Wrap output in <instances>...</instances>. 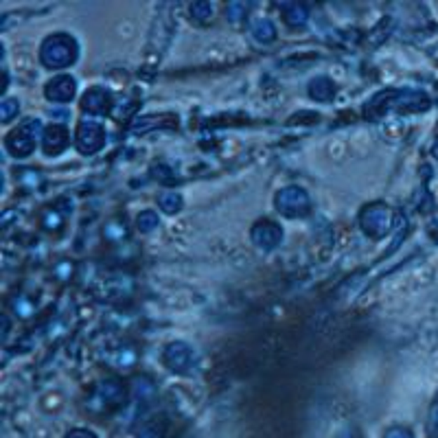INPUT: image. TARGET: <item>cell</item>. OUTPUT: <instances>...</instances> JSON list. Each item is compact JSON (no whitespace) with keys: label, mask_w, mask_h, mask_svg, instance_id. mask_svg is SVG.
<instances>
[{"label":"cell","mask_w":438,"mask_h":438,"mask_svg":"<svg viewBox=\"0 0 438 438\" xmlns=\"http://www.w3.org/2000/svg\"><path fill=\"white\" fill-rule=\"evenodd\" d=\"M77 55H79L77 42L66 33H58L46 38V42L42 44L40 60L48 68H66L70 64H75Z\"/></svg>","instance_id":"cell-1"},{"label":"cell","mask_w":438,"mask_h":438,"mask_svg":"<svg viewBox=\"0 0 438 438\" xmlns=\"http://www.w3.org/2000/svg\"><path fill=\"white\" fill-rule=\"evenodd\" d=\"M38 130H40V123L38 121H25L18 130H13L5 145L7 150L11 152V156L15 158H25L29 156L33 150H35V138H38Z\"/></svg>","instance_id":"cell-2"},{"label":"cell","mask_w":438,"mask_h":438,"mask_svg":"<svg viewBox=\"0 0 438 438\" xmlns=\"http://www.w3.org/2000/svg\"><path fill=\"white\" fill-rule=\"evenodd\" d=\"M277 208L285 217H303L312 208V202H309V195L303 189L289 187L277 195Z\"/></svg>","instance_id":"cell-3"},{"label":"cell","mask_w":438,"mask_h":438,"mask_svg":"<svg viewBox=\"0 0 438 438\" xmlns=\"http://www.w3.org/2000/svg\"><path fill=\"white\" fill-rule=\"evenodd\" d=\"M77 145L84 154H95L105 145L103 127L95 121H81L77 127Z\"/></svg>","instance_id":"cell-4"},{"label":"cell","mask_w":438,"mask_h":438,"mask_svg":"<svg viewBox=\"0 0 438 438\" xmlns=\"http://www.w3.org/2000/svg\"><path fill=\"white\" fill-rule=\"evenodd\" d=\"M361 226L371 237L379 239V237H383L390 228V211L386 206H381V204L371 206L361 217Z\"/></svg>","instance_id":"cell-5"},{"label":"cell","mask_w":438,"mask_h":438,"mask_svg":"<svg viewBox=\"0 0 438 438\" xmlns=\"http://www.w3.org/2000/svg\"><path fill=\"white\" fill-rule=\"evenodd\" d=\"M252 239L254 244H257L259 248L263 250H272V248H277L283 239V230L279 224H274V222H259L257 226L252 228Z\"/></svg>","instance_id":"cell-6"},{"label":"cell","mask_w":438,"mask_h":438,"mask_svg":"<svg viewBox=\"0 0 438 438\" xmlns=\"http://www.w3.org/2000/svg\"><path fill=\"white\" fill-rule=\"evenodd\" d=\"M75 90H77L75 79L68 75H62V77H55L46 86V97L55 103H68L72 97H75Z\"/></svg>","instance_id":"cell-7"},{"label":"cell","mask_w":438,"mask_h":438,"mask_svg":"<svg viewBox=\"0 0 438 438\" xmlns=\"http://www.w3.org/2000/svg\"><path fill=\"white\" fill-rule=\"evenodd\" d=\"M42 145H44V152L48 156H58L66 150L68 145V130L64 125H51L44 130L42 134Z\"/></svg>","instance_id":"cell-8"},{"label":"cell","mask_w":438,"mask_h":438,"mask_svg":"<svg viewBox=\"0 0 438 438\" xmlns=\"http://www.w3.org/2000/svg\"><path fill=\"white\" fill-rule=\"evenodd\" d=\"M164 359H167V366L171 371H178V373H185L191 364H193V351L189 349L187 344L182 342H175L171 344L167 353H164Z\"/></svg>","instance_id":"cell-9"},{"label":"cell","mask_w":438,"mask_h":438,"mask_svg":"<svg viewBox=\"0 0 438 438\" xmlns=\"http://www.w3.org/2000/svg\"><path fill=\"white\" fill-rule=\"evenodd\" d=\"M112 107V97L105 93L103 88H93L88 90L84 97V109H88L90 114H107Z\"/></svg>","instance_id":"cell-10"},{"label":"cell","mask_w":438,"mask_h":438,"mask_svg":"<svg viewBox=\"0 0 438 438\" xmlns=\"http://www.w3.org/2000/svg\"><path fill=\"white\" fill-rule=\"evenodd\" d=\"M309 93H312V97L318 101H328L336 95V84L328 77H318L309 84Z\"/></svg>","instance_id":"cell-11"},{"label":"cell","mask_w":438,"mask_h":438,"mask_svg":"<svg viewBox=\"0 0 438 438\" xmlns=\"http://www.w3.org/2000/svg\"><path fill=\"white\" fill-rule=\"evenodd\" d=\"M254 35H257V40L270 42V40H274V35H277V29L272 27V22L263 20V22H257V27H254Z\"/></svg>","instance_id":"cell-12"},{"label":"cell","mask_w":438,"mask_h":438,"mask_svg":"<svg viewBox=\"0 0 438 438\" xmlns=\"http://www.w3.org/2000/svg\"><path fill=\"white\" fill-rule=\"evenodd\" d=\"M182 199H180V195H175V193H167V195H162V199H160V206H162V211H167V213H175V211H180V204Z\"/></svg>","instance_id":"cell-13"},{"label":"cell","mask_w":438,"mask_h":438,"mask_svg":"<svg viewBox=\"0 0 438 438\" xmlns=\"http://www.w3.org/2000/svg\"><path fill=\"white\" fill-rule=\"evenodd\" d=\"M158 224V219H156V215L154 213H142L140 217H138V228L140 230H145V232H147V230H152L154 226Z\"/></svg>","instance_id":"cell-14"},{"label":"cell","mask_w":438,"mask_h":438,"mask_svg":"<svg viewBox=\"0 0 438 438\" xmlns=\"http://www.w3.org/2000/svg\"><path fill=\"white\" fill-rule=\"evenodd\" d=\"M193 15L197 18V20H206V18H211L213 15V7L208 5V3H197V5H193Z\"/></svg>","instance_id":"cell-15"},{"label":"cell","mask_w":438,"mask_h":438,"mask_svg":"<svg viewBox=\"0 0 438 438\" xmlns=\"http://www.w3.org/2000/svg\"><path fill=\"white\" fill-rule=\"evenodd\" d=\"M18 109H20V105H18V101H13V99H5V101H3V121H9L13 114H18Z\"/></svg>","instance_id":"cell-16"},{"label":"cell","mask_w":438,"mask_h":438,"mask_svg":"<svg viewBox=\"0 0 438 438\" xmlns=\"http://www.w3.org/2000/svg\"><path fill=\"white\" fill-rule=\"evenodd\" d=\"M66 438H95V434H90V432H86V430H77V432L68 434Z\"/></svg>","instance_id":"cell-17"}]
</instances>
